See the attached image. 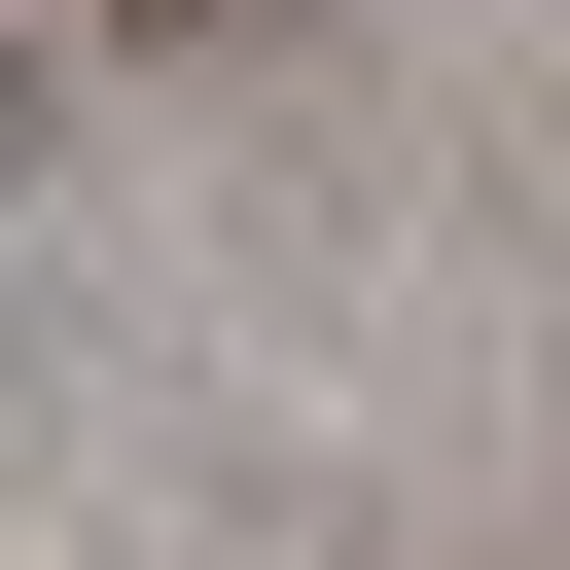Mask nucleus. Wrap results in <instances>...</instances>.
I'll return each instance as SVG.
<instances>
[{
    "label": "nucleus",
    "instance_id": "1",
    "mask_svg": "<svg viewBox=\"0 0 570 570\" xmlns=\"http://www.w3.org/2000/svg\"><path fill=\"white\" fill-rule=\"evenodd\" d=\"M0 142H36V36H0Z\"/></svg>",
    "mask_w": 570,
    "mask_h": 570
}]
</instances>
